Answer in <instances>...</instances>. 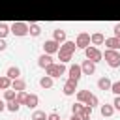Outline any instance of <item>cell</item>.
<instances>
[{"mask_svg":"<svg viewBox=\"0 0 120 120\" xmlns=\"http://www.w3.org/2000/svg\"><path fill=\"white\" fill-rule=\"evenodd\" d=\"M66 71H68V68H66V64H62V62H52L51 66L45 68V75H49V77H52V79L62 77Z\"/></svg>","mask_w":120,"mask_h":120,"instance_id":"1","label":"cell"},{"mask_svg":"<svg viewBox=\"0 0 120 120\" xmlns=\"http://www.w3.org/2000/svg\"><path fill=\"white\" fill-rule=\"evenodd\" d=\"M103 58L107 62L109 68H120V51H114V49H105L103 52Z\"/></svg>","mask_w":120,"mask_h":120,"instance_id":"2","label":"cell"},{"mask_svg":"<svg viewBox=\"0 0 120 120\" xmlns=\"http://www.w3.org/2000/svg\"><path fill=\"white\" fill-rule=\"evenodd\" d=\"M9 32H11L15 38H24V36H28V22L15 21L13 24H9Z\"/></svg>","mask_w":120,"mask_h":120,"instance_id":"3","label":"cell"},{"mask_svg":"<svg viewBox=\"0 0 120 120\" xmlns=\"http://www.w3.org/2000/svg\"><path fill=\"white\" fill-rule=\"evenodd\" d=\"M84 56H86L88 60L96 62V64L103 60V52H101V51H99V49H98L96 45H92V43H90V45H88V47L84 49Z\"/></svg>","mask_w":120,"mask_h":120,"instance_id":"4","label":"cell"},{"mask_svg":"<svg viewBox=\"0 0 120 120\" xmlns=\"http://www.w3.org/2000/svg\"><path fill=\"white\" fill-rule=\"evenodd\" d=\"M75 45H77V49H82V51H84V49L90 45V34H88V32H84V30H82V32H79V34H77V38H75Z\"/></svg>","mask_w":120,"mask_h":120,"instance_id":"5","label":"cell"},{"mask_svg":"<svg viewBox=\"0 0 120 120\" xmlns=\"http://www.w3.org/2000/svg\"><path fill=\"white\" fill-rule=\"evenodd\" d=\"M81 77H82V69H81V64H71L69 68H68V79H71V81H81Z\"/></svg>","mask_w":120,"mask_h":120,"instance_id":"6","label":"cell"},{"mask_svg":"<svg viewBox=\"0 0 120 120\" xmlns=\"http://www.w3.org/2000/svg\"><path fill=\"white\" fill-rule=\"evenodd\" d=\"M58 49H60V43H58V41H54L52 38H51V39H47V41L43 43V52H47V54H56V52H58Z\"/></svg>","mask_w":120,"mask_h":120,"instance_id":"7","label":"cell"},{"mask_svg":"<svg viewBox=\"0 0 120 120\" xmlns=\"http://www.w3.org/2000/svg\"><path fill=\"white\" fill-rule=\"evenodd\" d=\"M75 51H77V45H75V41H69V39L62 41L60 49H58V52H66V54H73Z\"/></svg>","mask_w":120,"mask_h":120,"instance_id":"8","label":"cell"},{"mask_svg":"<svg viewBox=\"0 0 120 120\" xmlns=\"http://www.w3.org/2000/svg\"><path fill=\"white\" fill-rule=\"evenodd\" d=\"M81 69H82V75H94L96 73V62H92V60H82V64H81Z\"/></svg>","mask_w":120,"mask_h":120,"instance_id":"9","label":"cell"},{"mask_svg":"<svg viewBox=\"0 0 120 120\" xmlns=\"http://www.w3.org/2000/svg\"><path fill=\"white\" fill-rule=\"evenodd\" d=\"M105 49H114V51H120V36H112V38H105L103 41Z\"/></svg>","mask_w":120,"mask_h":120,"instance_id":"10","label":"cell"},{"mask_svg":"<svg viewBox=\"0 0 120 120\" xmlns=\"http://www.w3.org/2000/svg\"><path fill=\"white\" fill-rule=\"evenodd\" d=\"M62 92H64L66 96H73V94L77 92V81H71V79H68V81L64 82V88H62Z\"/></svg>","mask_w":120,"mask_h":120,"instance_id":"11","label":"cell"},{"mask_svg":"<svg viewBox=\"0 0 120 120\" xmlns=\"http://www.w3.org/2000/svg\"><path fill=\"white\" fill-rule=\"evenodd\" d=\"M103 41H105V36H103V32H99V30H96V32H92L90 34V43L92 45H103Z\"/></svg>","mask_w":120,"mask_h":120,"instance_id":"12","label":"cell"},{"mask_svg":"<svg viewBox=\"0 0 120 120\" xmlns=\"http://www.w3.org/2000/svg\"><path fill=\"white\" fill-rule=\"evenodd\" d=\"M52 62H54V60H52V54H47V52H43V54L38 58V66L43 68V69H45L47 66H51Z\"/></svg>","mask_w":120,"mask_h":120,"instance_id":"13","label":"cell"},{"mask_svg":"<svg viewBox=\"0 0 120 120\" xmlns=\"http://www.w3.org/2000/svg\"><path fill=\"white\" fill-rule=\"evenodd\" d=\"M111 84H112V81L105 75V77H99L98 79V88L99 90H103V92H107V90H111Z\"/></svg>","mask_w":120,"mask_h":120,"instance_id":"14","label":"cell"},{"mask_svg":"<svg viewBox=\"0 0 120 120\" xmlns=\"http://www.w3.org/2000/svg\"><path fill=\"white\" fill-rule=\"evenodd\" d=\"M24 105H26L28 109H36V107L39 105V96H38V94H28V98H26Z\"/></svg>","mask_w":120,"mask_h":120,"instance_id":"15","label":"cell"},{"mask_svg":"<svg viewBox=\"0 0 120 120\" xmlns=\"http://www.w3.org/2000/svg\"><path fill=\"white\" fill-rule=\"evenodd\" d=\"M114 107H112V103H103V105H99V112H101V116H112L114 114Z\"/></svg>","mask_w":120,"mask_h":120,"instance_id":"16","label":"cell"},{"mask_svg":"<svg viewBox=\"0 0 120 120\" xmlns=\"http://www.w3.org/2000/svg\"><path fill=\"white\" fill-rule=\"evenodd\" d=\"M11 88H13L15 92H19V90H26V81H24L22 77H17V79L11 81Z\"/></svg>","mask_w":120,"mask_h":120,"instance_id":"17","label":"cell"},{"mask_svg":"<svg viewBox=\"0 0 120 120\" xmlns=\"http://www.w3.org/2000/svg\"><path fill=\"white\" fill-rule=\"evenodd\" d=\"M52 39L58 41V43L66 41V39H68V38H66V30H64V28H54V30H52Z\"/></svg>","mask_w":120,"mask_h":120,"instance_id":"18","label":"cell"},{"mask_svg":"<svg viewBox=\"0 0 120 120\" xmlns=\"http://www.w3.org/2000/svg\"><path fill=\"white\" fill-rule=\"evenodd\" d=\"M92 112H94V107L82 105V111L79 112V116H81V120H90V118H92Z\"/></svg>","mask_w":120,"mask_h":120,"instance_id":"19","label":"cell"},{"mask_svg":"<svg viewBox=\"0 0 120 120\" xmlns=\"http://www.w3.org/2000/svg\"><path fill=\"white\" fill-rule=\"evenodd\" d=\"M6 75L13 81V79H17V77H21V68H17V66H9L8 69H6Z\"/></svg>","mask_w":120,"mask_h":120,"instance_id":"20","label":"cell"},{"mask_svg":"<svg viewBox=\"0 0 120 120\" xmlns=\"http://www.w3.org/2000/svg\"><path fill=\"white\" fill-rule=\"evenodd\" d=\"M39 86H41V88H52V86H54V79L49 77V75H43V77L39 79Z\"/></svg>","mask_w":120,"mask_h":120,"instance_id":"21","label":"cell"},{"mask_svg":"<svg viewBox=\"0 0 120 120\" xmlns=\"http://www.w3.org/2000/svg\"><path fill=\"white\" fill-rule=\"evenodd\" d=\"M28 34H30L32 38H38V36L41 34V26L36 24V22H30V24H28Z\"/></svg>","mask_w":120,"mask_h":120,"instance_id":"22","label":"cell"},{"mask_svg":"<svg viewBox=\"0 0 120 120\" xmlns=\"http://www.w3.org/2000/svg\"><path fill=\"white\" fill-rule=\"evenodd\" d=\"M19 109H21V103H17V99L6 101V111H9V112H17Z\"/></svg>","mask_w":120,"mask_h":120,"instance_id":"23","label":"cell"},{"mask_svg":"<svg viewBox=\"0 0 120 120\" xmlns=\"http://www.w3.org/2000/svg\"><path fill=\"white\" fill-rule=\"evenodd\" d=\"M84 105H90V107H96V105H99V99H98V96L96 94H88V98H86V101H84Z\"/></svg>","mask_w":120,"mask_h":120,"instance_id":"24","label":"cell"},{"mask_svg":"<svg viewBox=\"0 0 120 120\" xmlns=\"http://www.w3.org/2000/svg\"><path fill=\"white\" fill-rule=\"evenodd\" d=\"M6 88H11V79L8 75H0V90H6Z\"/></svg>","mask_w":120,"mask_h":120,"instance_id":"25","label":"cell"},{"mask_svg":"<svg viewBox=\"0 0 120 120\" xmlns=\"http://www.w3.org/2000/svg\"><path fill=\"white\" fill-rule=\"evenodd\" d=\"M15 96H17V92L13 88H6L4 90V101H11V99H15Z\"/></svg>","mask_w":120,"mask_h":120,"instance_id":"26","label":"cell"},{"mask_svg":"<svg viewBox=\"0 0 120 120\" xmlns=\"http://www.w3.org/2000/svg\"><path fill=\"white\" fill-rule=\"evenodd\" d=\"M26 98H28V92H26V90H19V92H17V96H15L17 103H21V105H24Z\"/></svg>","mask_w":120,"mask_h":120,"instance_id":"27","label":"cell"},{"mask_svg":"<svg viewBox=\"0 0 120 120\" xmlns=\"http://www.w3.org/2000/svg\"><path fill=\"white\" fill-rule=\"evenodd\" d=\"M32 120H47V114H45V111L34 109V112H32Z\"/></svg>","mask_w":120,"mask_h":120,"instance_id":"28","label":"cell"},{"mask_svg":"<svg viewBox=\"0 0 120 120\" xmlns=\"http://www.w3.org/2000/svg\"><path fill=\"white\" fill-rule=\"evenodd\" d=\"M88 94H90V90H77V101L84 103L86 98H88Z\"/></svg>","mask_w":120,"mask_h":120,"instance_id":"29","label":"cell"},{"mask_svg":"<svg viewBox=\"0 0 120 120\" xmlns=\"http://www.w3.org/2000/svg\"><path fill=\"white\" fill-rule=\"evenodd\" d=\"M8 34H11L9 32V24H6V22H0V38H8Z\"/></svg>","mask_w":120,"mask_h":120,"instance_id":"30","label":"cell"},{"mask_svg":"<svg viewBox=\"0 0 120 120\" xmlns=\"http://www.w3.org/2000/svg\"><path fill=\"white\" fill-rule=\"evenodd\" d=\"M56 54H58V60H60L62 64H68V62L71 60V56H73V54H66V52H56Z\"/></svg>","mask_w":120,"mask_h":120,"instance_id":"31","label":"cell"},{"mask_svg":"<svg viewBox=\"0 0 120 120\" xmlns=\"http://www.w3.org/2000/svg\"><path fill=\"white\" fill-rule=\"evenodd\" d=\"M82 105H84V103H81V101L73 103V105H71V114H79V112L82 111Z\"/></svg>","mask_w":120,"mask_h":120,"instance_id":"32","label":"cell"},{"mask_svg":"<svg viewBox=\"0 0 120 120\" xmlns=\"http://www.w3.org/2000/svg\"><path fill=\"white\" fill-rule=\"evenodd\" d=\"M111 92H112L114 96H120V81H114V82L111 84Z\"/></svg>","mask_w":120,"mask_h":120,"instance_id":"33","label":"cell"},{"mask_svg":"<svg viewBox=\"0 0 120 120\" xmlns=\"http://www.w3.org/2000/svg\"><path fill=\"white\" fill-rule=\"evenodd\" d=\"M47 120H60V114L58 112H49L47 114Z\"/></svg>","mask_w":120,"mask_h":120,"instance_id":"34","label":"cell"},{"mask_svg":"<svg viewBox=\"0 0 120 120\" xmlns=\"http://www.w3.org/2000/svg\"><path fill=\"white\" fill-rule=\"evenodd\" d=\"M112 107L120 111V96H114V101H112Z\"/></svg>","mask_w":120,"mask_h":120,"instance_id":"35","label":"cell"},{"mask_svg":"<svg viewBox=\"0 0 120 120\" xmlns=\"http://www.w3.org/2000/svg\"><path fill=\"white\" fill-rule=\"evenodd\" d=\"M6 49H8V43L4 38H0V51H6Z\"/></svg>","mask_w":120,"mask_h":120,"instance_id":"36","label":"cell"},{"mask_svg":"<svg viewBox=\"0 0 120 120\" xmlns=\"http://www.w3.org/2000/svg\"><path fill=\"white\" fill-rule=\"evenodd\" d=\"M112 32H114V36H120V22H116L112 26Z\"/></svg>","mask_w":120,"mask_h":120,"instance_id":"37","label":"cell"},{"mask_svg":"<svg viewBox=\"0 0 120 120\" xmlns=\"http://www.w3.org/2000/svg\"><path fill=\"white\" fill-rule=\"evenodd\" d=\"M4 111H6V101L0 99V112H4Z\"/></svg>","mask_w":120,"mask_h":120,"instance_id":"38","label":"cell"},{"mask_svg":"<svg viewBox=\"0 0 120 120\" xmlns=\"http://www.w3.org/2000/svg\"><path fill=\"white\" fill-rule=\"evenodd\" d=\"M69 120H81V116H79V114H71V118H69Z\"/></svg>","mask_w":120,"mask_h":120,"instance_id":"39","label":"cell"}]
</instances>
